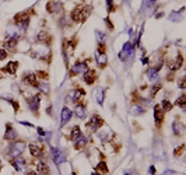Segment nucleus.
Instances as JSON below:
<instances>
[{"label":"nucleus","mask_w":186,"mask_h":175,"mask_svg":"<svg viewBox=\"0 0 186 175\" xmlns=\"http://www.w3.org/2000/svg\"><path fill=\"white\" fill-rule=\"evenodd\" d=\"M105 23H106V25L109 27V29H113V24L111 23V20L108 19V17H106V19H105Z\"/></svg>","instance_id":"nucleus-41"},{"label":"nucleus","mask_w":186,"mask_h":175,"mask_svg":"<svg viewBox=\"0 0 186 175\" xmlns=\"http://www.w3.org/2000/svg\"><path fill=\"white\" fill-rule=\"evenodd\" d=\"M95 78H97V73H95V70H87L85 74H84V81H85L88 86L94 84Z\"/></svg>","instance_id":"nucleus-18"},{"label":"nucleus","mask_w":186,"mask_h":175,"mask_svg":"<svg viewBox=\"0 0 186 175\" xmlns=\"http://www.w3.org/2000/svg\"><path fill=\"white\" fill-rule=\"evenodd\" d=\"M91 6H77L76 8H74L73 11H71V19H73V21H76V23H83V21H85L87 19H88L90 13H91Z\"/></svg>","instance_id":"nucleus-1"},{"label":"nucleus","mask_w":186,"mask_h":175,"mask_svg":"<svg viewBox=\"0 0 186 175\" xmlns=\"http://www.w3.org/2000/svg\"><path fill=\"white\" fill-rule=\"evenodd\" d=\"M27 175H39V174H38V172H35V171H31V172H28Z\"/></svg>","instance_id":"nucleus-45"},{"label":"nucleus","mask_w":186,"mask_h":175,"mask_svg":"<svg viewBox=\"0 0 186 175\" xmlns=\"http://www.w3.org/2000/svg\"><path fill=\"white\" fill-rule=\"evenodd\" d=\"M147 78L151 80V81H154L155 78H158V70H157V69H155V67L148 69V70H147Z\"/></svg>","instance_id":"nucleus-23"},{"label":"nucleus","mask_w":186,"mask_h":175,"mask_svg":"<svg viewBox=\"0 0 186 175\" xmlns=\"http://www.w3.org/2000/svg\"><path fill=\"white\" fill-rule=\"evenodd\" d=\"M182 63H183V58H182V55L179 53V55L176 56L175 60H172V62L168 63V66H169V69L172 72H175V70H178V69L182 67Z\"/></svg>","instance_id":"nucleus-14"},{"label":"nucleus","mask_w":186,"mask_h":175,"mask_svg":"<svg viewBox=\"0 0 186 175\" xmlns=\"http://www.w3.org/2000/svg\"><path fill=\"white\" fill-rule=\"evenodd\" d=\"M97 171H100L101 174H108V167H106V164H105L104 161L98 162V165H97Z\"/></svg>","instance_id":"nucleus-28"},{"label":"nucleus","mask_w":186,"mask_h":175,"mask_svg":"<svg viewBox=\"0 0 186 175\" xmlns=\"http://www.w3.org/2000/svg\"><path fill=\"white\" fill-rule=\"evenodd\" d=\"M160 107H161V109H163V111H171V109H172V104H171L168 99H164V101L161 102Z\"/></svg>","instance_id":"nucleus-29"},{"label":"nucleus","mask_w":186,"mask_h":175,"mask_svg":"<svg viewBox=\"0 0 186 175\" xmlns=\"http://www.w3.org/2000/svg\"><path fill=\"white\" fill-rule=\"evenodd\" d=\"M125 175H130V174H125Z\"/></svg>","instance_id":"nucleus-49"},{"label":"nucleus","mask_w":186,"mask_h":175,"mask_svg":"<svg viewBox=\"0 0 186 175\" xmlns=\"http://www.w3.org/2000/svg\"><path fill=\"white\" fill-rule=\"evenodd\" d=\"M38 88H39L42 93H45V94L49 93V87H48V84H45V83H38Z\"/></svg>","instance_id":"nucleus-34"},{"label":"nucleus","mask_w":186,"mask_h":175,"mask_svg":"<svg viewBox=\"0 0 186 175\" xmlns=\"http://www.w3.org/2000/svg\"><path fill=\"white\" fill-rule=\"evenodd\" d=\"M0 78H2V73H0Z\"/></svg>","instance_id":"nucleus-48"},{"label":"nucleus","mask_w":186,"mask_h":175,"mask_svg":"<svg viewBox=\"0 0 186 175\" xmlns=\"http://www.w3.org/2000/svg\"><path fill=\"white\" fill-rule=\"evenodd\" d=\"M73 175H76V174H73Z\"/></svg>","instance_id":"nucleus-50"},{"label":"nucleus","mask_w":186,"mask_h":175,"mask_svg":"<svg viewBox=\"0 0 186 175\" xmlns=\"http://www.w3.org/2000/svg\"><path fill=\"white\" fill-rule=\"evenodd\" d=\"M17 69H18V62H8L7 66L3 69V72H6V73L14 76V74L17 73Z\"/></svg>","instance_id":"nucleus-15"},{"label":"nucleus","mask_w":186,"mask_h":175,"mask_svg":"<svg viewBox=\"0 0 186 175\" xmlns=\"http://www.w3.org/2000/svg\"><path fill=\"white\" fill-rule=\"evenodd\" d=\"M185 101H186L185 95H182L181 98H178V99H176V105H179L181 108H185Z\"/></svg>","instance_id":"nucleus-36"},{"label":"nucleus","mask_w":186,"mask_h":175,"mask_svg":"<svg viewBox=\"0 0 186 175\" xmlns=\"http://www.w3.org/2000/svg\"><path fill=\"white\" fill-rule=\"evenodd\" d=\"M7 58V52L4 49H0V60H4Z\"/></svg>","instance_id":"nucleus-40"},{"label":"nucleus","mask_w":186,"mask_h":175,"mask_svg":"<svg viewBox=\"0 0 186 175\" xmlns=\"http://www.w3.org/2000/svg\"><path fill=\"white\" fill-rule=\"evenodd\" d=\"M161 87H163V86H161L160 83H158V84H154V86H152V88H151V93H150V95H151V98H154V97H155V94H157V93L161 90Z\"/></svg>","instance_id":"nucleus-30"},{"label":"nucleus","mask_w":186,"mask_h":175,"mask_svg":"<svg viewBox=\"0 0 186 175\" xmlns=\"http://www.w3.org/2000/svg\"><path fill=\"white\" fill-rule=\"evenodd\" d=\"M85 144H87V139L84 137L83 135H80V136L74 140V147H76V150H81Z\"/></svg>","instance_id":"nucleus-21"},{"label":"nucleus","mask_w":186,"mask_h":175,"mask_svg":"<svg viewBox=\"0 0 186 175\" xmlns=\"http://www.w3.org/2000/svg\"><path fill=\"white\" fill-rule=\"evenodd\" d=\"M17 39H18V38H17V35H14V37H8V38L4 41V45L8 48V49H13V48H16L17 42H18Z\"/></svg>","instance_id":"nucleus-22"},{"label":"nucleus","mask_w":186,"mask_h":175,"mask_svg":"<svg viewBox=\"0 0 186 175\" xmlns=\"http://www.w3.org/2000/svg\"><path fill=\"white\" fill-rule=\"evenodd\" d=\"M37 130H38V133H39L41 136H44V135H45V130L42 128H37Z\"/></svg>","instance_id":"nucleus-43"},{"label":"nucleus","mask_w":186,"mask_h":175,"mask_svg":"<svg viewBox=\"0 0 186 175\" xmlns=\"http://www.w3.org/2000/svg\"><path fill=\"white\" fill-rule=\"evenodd\" d=\"M39 101H41V97L39 95H32V97H29L27 99V102H28V107L31 108V111L34 114H38V109H39Z\"/></svg>","instance_id":"nucleus-10"},{"label":"nucleus","mask_w":186,"mask_h":175,"mask_svg":"<svg viewBox=\"0 0 186 175\" xmlns=\"http://www.w3.org/2000/svg\"><path fill=\"white\" fill-rule=\"evenodd\" d=\"M102 125H104V119L100 115H97V114H95V115H92L91 119L88 120V123H87V128H88L90 130L95 132V130H98V129H100Z\"/></svg>","instance_id":"nucleus-3"},{"label":"nucleus","mask_w":186,"mask_h":175,"mask_svg":"<svg viewBox=\"0 0 186 175\" xmlns=\"http://www.w3.org/2000/svg\"><path fill=\"white\" fill-rule=\"evenodd\" d=\"M106 4H108V11H109V13L115 11V6L112 4V0H106Z\"/></svg>","instance_id":"nucleus-37"},{"label":"nucleus","mask_w":186,"mask_h":175,"mask_svg":"<svg viewBox=\"0 0 186 175\" xmlns=\"http://www.w3.org/2000/svg\"><path fill=\"white\" fill-rule=\"evenodd\" d=\"M154 6H155V0H148V2H147L146 4H144L147 13H148L150 10H152V8H154Z\"/></svg>","instance_id":"nucleus-33"},{"label":"nucleus","mask_w":186,"mask_h":175,"mask_svg":"<svg viewBox=\"0 0 186 175\" xmlns=\"http://www.w3.org/2000/svg\"><path fill=\"white\" fill-rule=\"evenodd\" d=\"M148 172H150V174H151V175H154V174H155V168H154V167H152V165H151V167H150Z\"/></svg>","instance_id":"nucleus-44"},{"label":"nucleus","mask_w":186,"mask_h":175,"mask_svg":"<svg viewBox=\"0 0 186 175\" xmlns=\"http://www.w3.org/2000/svg\"><path fill=\"white\" fill-rule=\"evenodd\" d=\"M25 150V141L24 140H16L10 144L8 147V156H11L13 158H17L24 153Z\"/></svg>","instance_id":"nucleus-2"},{"label":"nucleus","mask_w":186,"mask_h":175,"mask_svg":"<svg viewBox=\"0 0 186 175\" xmlns=\"http://www.w3.org/2000/svg\"><path fill=\"white\" fill-rule=\"evenodd\" d=\"M0 170H2V162H0Z\"/></svg>","instance_id":"nucleus-47"},{"label":"nucleus","mask_w":186,"mask_h":175,"mask_svg":"<svg viewBox=\"0 0 186 175\" xmlns=\"http://www.w3.org/2000/svg\"><path fill=\"white\" fill-rule=\"evenodd\" d=\"M81 135V129H80V126H74L73 129H71V133H70V140L74 141L77 137Z\"/></svg>","instance_id":"nucleus-26"},{"label":"nucleus","mask_w":186,"mask_h":175,"mask_svg":"<svg viewBox=\"0 0 186 175\" xmlns=\"http://www.w3.org/2000/svg\"><path fill=\"white\" fill-rule=\"evenodd\" d=\"M95 35H97L98 42H100V44H104L105 39H106V35H105V34H101L100 31H95Z\"/></svg>","instance_id":"nucleus-35"},{"label":"nucleus","mask_w":186,"mask_h":175,"mask_svg":"<svg viewBox=\"0 0 186 175\" xmlns=\"http://www.w3.org/2000/svg\"><path fill=\"white\" fill-rule=\"evenodd\" d=\"M154 119H155V125L161 126V123L164 120V111L161 109L160 105H155L154 107Z\"/></svg>","instance_id":"nucleus-13"},{"label":"nucleus","mask_w":186,"mask_h":175,"mask_svg":"<svg viewBox=\"0 0 186 175\" xmlns=\"http://www.w3.org/2000/svg\"><path fill=\"white\" fill-rule=\"evenodd\" d=\"M29 153H31L32 157H41L44 154V144L37 143V141L31 143L29 144Z\"/></svg>","instance_id":"nucleus-8"},{"label":"nucleus","mask_w":186,"mask_h":175,"mask_svg":"<svg viewBox=\"0 0 186 175\" xmlns=\"http://www.w3.org/2000/svg\"><path fill=\"white\" fill-rule=\"evenodd\" d=\"M35 76L37 77H39V78H48V73L46 72H37V73H35Z\"/></svg>","instance_id":"nucleus-39"},{"label":"nucleus","mask_w":186,"mask_h":175,"mask_svg":"<svg viewBox=\"0 0 186 175\" xmlns=\"http://www.w3.org/2000/svg\"><path fill=\"white\" fill-rule=\"evenodd\" d=\"M74 114H76L77 118H84L85 116V108H84V105H77L76 108H74Z\"/></svg>","instance_id":"nucleus-25"},{"label":"nucleus","mask_w":186,"mask_h":175,"mask_svg":"<svg viewBox=\"0 0 186 175\" xmlns=\"http://www.w3.org/2000/svg\"><path fill=\"white\" fill-rule=\"evenodd\" d=\"M84 94H85L84 90H80V88L71 90V91L67 94V99H69V101H71V102H77V101H80L81 95H84Z\"/></svg>","instance_id":"nucleus-11"},{"label":"nucleus","mask_w":186,"mask_h":175,"mask_svg":"<svg viewBox=\"0 0 186 175\" xmlns=\"http://www.w3.org/2000/svg\"><path fill=\"white\" fill-rule=\"evenodd\" d=\"M91 175H100V174H98V172H92Z\"/></svg>","instance_id":"nucleus-46"},{"label":"nucleus","mask_w":186,"mask_h":175,"mask_svg":"<svg viewBox=\"0 0 186 175\" xmlns=\"http://www.w3.org/2000/svg\"><path fill=\"white\" fill-rule=\"evenodd\" d=\"M60 118H62V120H60V125L62 126H65L66 123L70 120V118H71V111H70V108H67V107H65L62 109V115H60Z\"/></svg>","instance_id":"nucleus-17"},{"label":"nucleus","mask_w":186,"mask_h":175,"mask_svg":"<svg viewBox=\"0 0 186 175\" xmlns=\"http://www.w3.org/2000/svg\"><path fill=\"white\" fill-rule=\"evenodd\" d=\"M14 23L20 27V28H25L29 23V16L28 13H20L14 17Z\"/></svg>","instance_id":"nucleus-5"},{"label":"nucleus","mask_w":186,"mask_h":175,"mask_svg":"<svg viewBox=\"0 0 186 175\" xmlns=\"http://www.w3.org/2000/svg\"><path fill=\"white\" fill-rule=\"evenodd\" d=\"M183 129H185V126H183V123L181 122V120H173V123H172V130H173V133L176 135V136H179V135H182L183 133Z\"/></svg>","instance_id":"nucleus-19"},{"label":"nucleus","mask_w":186,"mask_h":175,"mask_svg":"<svg viewBox=\"0 0 186 175\" xmlns=\"http://www.w3.org/2000/svg\"><path fill=\"white\" fill-rule=\"evenodd\" d=\"M46 10L49 11V13H53V14H56V13L60 14L63 11V4L60 2H55V0H52V2L46 3Z\"/></svg>","instance_id":"nucleus-7"},{"label":"nucleus","mask_w":186,"mask_h":175,"mask_svg":"<svg viewBox=\"0 0 186 175\" xmlns=\"http://www.w3.org/2000/svg\"><path fill=\"white\" fill-rule=\"evenodd\" d=\"M132 115H142L143 112H144V109H143L142 107H139V105H136V107H133L132 108Z\"/></svg>","instance_id":"nucleus-31"},{"label":"nucleus","mask_w":186,"mask_h":175,"mask_svg":"<svg viewBox=\"0 0 186 175\" xmlns=\"http://www.w3.org/2000/svg\"><path fill=\"white\" fill-rule=\"evenodd\" d=\"M132 53H133V45H132L130 42H126L123 45V48H122V52H121V55H119V58L122 60H126Z\"/></svg>","instance_id":"nucleus-12"},{"label":"nucleus","mask_w":186,"mask_h":175,"mask_svg":"<svg viewBox=\"0 0 186 175\" xmlns=\"http://www.w3.org/2000/svg\"><path fill=\"white\" fill-rule=\"evenodd\" d=\"M46 39H49V35L46 34V31H41L38 34V41L39 42H46Z\"/></svg>","instance_id":"nucleus-32"},{"label":"nucleus","mask_w":186,"mask_h":175,"mask_svg":"<svg viewBox=\"0 0 186 175\" xmlns=\"http://www.w3.org/2000/svg\"><path fill=\"white\" fill-rule=\"evenodd\" d=\"M87 70H88V69H87V62H77V63H74V66L71 67L70 76H77V74H80V73H85Z\"/></svg>","instance_id":"nucleus-6"},{"label":"nucleus","mask_w":186,"mask_h":175,"mask_svg":"<svg viewBox=\"0 0 186 175\" xmlns=\"http://www.w3.org/2000/svg\"><path fill=\"white\" fill-rule=\"evenodd\" d=\"M183 149H185V144H182L181 147H178V149L175 150V153H173V154H175V157H179L182 154V151H183Z\"/></svg>","instance_id":"nucleus-38"},{"label":"nucleus","mask_w":186,"mask_h":175,"mask_svg":"<svg viewBox=\"0 0 186 175\" xmlns=\"http://www.w3.org/2000/svg\"><path fill=\"white\" fill-rule=\"evenodd\" d=\"M23 80L25 81V83H28L29 86L38 87V80H37V76H35V73H25V76L23 77Z\"/></svg>","instance_id":"nucleus-16"},{"label":"nucleus","mask_w":186,"mask_h":175,"mask_svg":"<svg viewBox=\"0 0 186 175\" xmlns=\"http://www.w3.org/2000/svg\"><path fill=\"white\" fill-rule=\"evenodd\" d=\"M179 87H181L182 90L185 88V77H182V80H179Z\"/></svg>","instance_id":"nucleus-42"},{"label":"nucleus","mask_w":186,"mask_h":175,"mask_svg":"<svg viewBox=\"0 0 186 175\" xmlns=\"http://www.w3.org/2000/svg\"><path fill=\"white\" fill-rule=\"evenodd\" d=\"M95 58H97V63L101 69H104L108 63V59H106V55L104 53V45H100L98 50L95 52Z\"/></svg>","instance_id":"nucleus-4"},{"label":"nucleus","mask_w":186,"mask_h":175,"mask_svg":"<svg viewBox=\"0 0 186 175\" xmlns=\"http://www.w3.org/2000/svg\"><path fill=\"white\" fill-rule=\"evenodd\" d=\"M95 97H97L98 104H100V105L104 104V91H102V88H97V90H95Z\"/></svg>","instance_id":"nucleus-27"},{"label":"nucleus","mask_w":186,"mask_h":175,"mask_svg":"<svg viewBox=\"0 0 186 175\" xmlns=\"http://www.w3.org/2000/svg\"><path fill=\"white\" fill-rule=\"evenodd\" d=\"M50 151H52V158H53V161H55V164H62L63 161H66V156H65V153H63L60 149L52 147Z\"/></svg>","instance_id":"nucleus-9"},{"label":"nucleus","mask_w":186,"mask_h":175,"mask_svg":"<svg viewBox=\"0 0 186 175\" xmlns=\"http://www.w3.org/2000/svg\"><path fill=\"white\" fill-rule=\"evenodd\" d=\"M37 170H38V172L39 174H44V175L49 174V168H48V165L45 164V162H42V161L37 164Z\"/></svg>","instance_id":"nucleus-24"},{"label":"nucleus","mask_w":186,"mask_h":175,"mask_svg":"<svg viewBox=\"0 0 186 175\" xmlns=\"http://www.w3.org/2000/svg\"><path fill=\"white\" fill-rule=\"evenodd\" d=\"M6 135H4V140H8V141H13V139H16L17 136V133H16V130L13 129V126L10 125V123H7V126H6Z\"/></svg>","instance_id":"nucleus-20"}]
</instances>
